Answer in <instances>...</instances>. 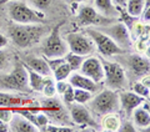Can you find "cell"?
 <instances>
[{
    "mask_svg": "<svg viewBox=\"0 0 150 132\" xmlns=\"http://www.w3.org/2000/svg\"><path fill=\"white\" fill-rule=\"evenodd\" d=\"M59 26L51 31V34L48 36L45 40L44 46H43V53L46 59H55V58H63L67 54V45L63 42L62 37L59 34Z\"/></svg>",
    "mask_w": 150,
    "mask_h": 132,
    "instance_id": "8992f818",
    "label": "cell"
},
{
    "mask_svg": "<svg viewBox=\"0 0 150 132\" xmlns=\"http://www.w3.org/2000/svg\"><path fill=\"white\" fill-rule=\"evenodd\" d=\"M118 131H123V132H134V131H137V127L134 126V124H131V122L126 121V122H124V124H121V125L119 126Z\"/></svg>",
    "mask_w": 150,
    "mask_h": 132,
    "instance_id": "1f68e13d",
    "label": "cell"
},
{
    "mask_svg": "<svg viewBox=\"0 0 150 132\" xmlns=\"http://www.w3.org/2000/svg\"><path fill=\"white\" fill-rule=\"evenodd\" d=\"M133 90H134V92L137 93V95L149 98V87L145 86L144 84H142V82H135L134 86H133Z\"/></svg>",
    "mask_w": 150,
    "mask_h": 132,
    "instance_id": "f1b7e54d",
    "label": "cell"
},
{
    "mask_svg": "<svg viewBox=\"0 0 150 132\" xmlns=\"http://www.w3.org/2000/svg\"><path fill=\"white\" fill-rule=\"evenodd\" d=\"M43 32V27L39 24H19L11 26L8 34L14 44L24 49L39 41Z\"/></svg>",
    "mask_w": 150,
    "mask_h": 132,
    "instance_id": "6da1fadb",
    "label": "cell"
},
{
    "mask_svg": "<svg viewBox=\"0 0 150 132\" xmlns=\"http://www.w3.org/2000/svg\"><path fill=\"white\" fill-rule=\"evenodd\" d=\"M8 14L11 20L18 24H41L43 22V19L36 11L19 1H13L9 4Z\"/></svg>",
    "mask_w": 150,
    "mask_h": 132,
    "instance_id": "277c9868",
    "label": "cell"
},
{
    "mask_svg": "<svg viewBox=\"0 0 150 132\" xmlns=\"http://www.w3.org/2000/svg\"><path fill=\"white\" fill-rule=\"evenodd\" d=\"M111 1L118 8H125V4H126V0H111Z\"/></svg>",
    "mask_w": 150,
    "mask_h": 132,
    "instance_id": "74e56055",
    "label": "cell"
},
{
    "mask_svg": "<svg viewBox=\"0 0 150 132\" xmlns=\"http://www.w3.org/2000/svg\"><path fill=\"white\" fill-rule=\"evenodd\" d=\"M63 100L68 106H70L74 102V87L70 84H69V86L67 87V90L63 92Z\"/></svg>",
    "mask_w": 150,
    "mask_h": 132,
    "instance_id": "f546056e",
    "label": "cell"
},
{
    "mask_svg": "<svg viewBox=\"0 0 150 132\" xmlns=\"http://www.w3.org/2000/svg\"><path fill=\"white\" fill-rule=\"evenodd\" d=\"M30 3L36 9H45L50 5L51 0H30Z\"/></svg>",
    "mask_w": 150,
    "mask_h": 132,
    "instance_id": "4dcf8cb0",
    "label": "cell"
},
{
    "mask_svg": "<svg viewBox=\"0 0 150 132\" xmlns=\"http://www.w3.org/2000/svg\"><path fill=\"white\" fill-rule=\"evenodd\" d=\"M83 75H85L89 79H91L95 82H100L104 80V69L100 59L98 58H88L84 59L83 64L79 69Z\"/></svg>",
    "mask_w": 150,
    "mask_h": 132,
    "instance_id": "30bf717a",
    "label": "cell"
},
{
    "mask_svg": "<svg viewBox=\"0 0 150 132\" xmlns=\"http://www.w3.org/2000/svg\"><path fill=\"white\" fill-rule=\"evenodd\" d=\"M142 84H144L145 86H150V77H149V75H145V77L143 79V81H142Z\"/></svg>",
    "mask_w": 150,
    "mask_h": 132,
    "instance_id": "60d3db41",
    "label": "cell"
},
{
    "mask_svg": "<svg viewBox=\"0 0 150 132\" xmlns=\"http://www.w3.org/2000/svg\"><path fill=\"white\" fill-rule=\"evenodd\" d=\"M67 44H68L70 53H74V54L81 55V56L91 54L94 49H95L94 42L90 37L86 35H83V34H78V32L69 34L67 36Z\"/></svg>",
    "mask_w": 150,
    "mask_h": 132,
    "instance_id": "ba28073f",
    "label": "cell"
},
{
    "mask_svg": "<svg viewBox=\"0 0 150 132\" xmlns=\"http://www.w3.org/2000/svg\"><path fill=\"white\" fill-rule=\"evenodd\" d=\"M89 106L94 114L103 116L108 114H115L120 110L119 95L114 90H104L95 97L89 100Z\"/></svg>",
    "mask_w": 150,
    "mask_h": 132,
    "instance_id": "7a4b0ae2",
    "label": "cell"
},
{
    "mask_svg": "<svg viewBox=\"0 0 150 132\" xmlns=\"http://www.w3.org/2000/svg\"><path fill=\"white\" fill-rule=\"evenodd\" d=\"M25 64L29 69L34 70L35 72L43 75V76H50L51 75V70L49 67L48 62H46L45 59H41V58H26L25 59Z\"/></svg>",
    "mask_w": 150,
    "mask_h": 132,
    "instance_id": "ac0fdd59",
    "label": "cell"
},
{
    "mask_svg": "<svg viewBox=\"0 0 150 132\" xmlns=\"http://www.w3.org/2000/svg\"><path fill=\"white\" fill-rule=\"evenodd\" d=\"M100 31L109 36L110 39L118 46H120L121 49L129 48L131 45L129 30H128V27H126V25H124V24H114V25L105 27L104 30H100Z\"/></svg>",
    "mask_w": 150,
    "mask_h": 132,
    "instance_id": "9c48e42d",
    "label": "cell"
},
{
    "mask_svg": "<svg viewBox=\"0 0 150 132\" xmlns=\"http://www.w3.org/2000/svg\"><path fill=\"white\" fill-rule=\"evenodd\" d=\"M68 86H69V84L65 81V80H60V81H58V82H56V85H55V90H56V92H58V93L63 95V92L67 90Z\"/></svg>",
    "mask_w": 150,
    "mask_h": 132,
    "instance_id": "d6a6232c",
    "label": "cell"
},
{
    "mask_svg": "<svg viewBox=\"0 0 150 132\" xmlns=\"http://www.w3.org/2000/svg\"><path fill=\"white\" fill-rule=\"evenodd\" d=\"M140 15H142V20H143L144 24L146 22V25H149V21H150V8L149 6H144V10H143V13L140 14Z\"/></svg>",
    "mask_w": 150,
    "mask_h": 132,
    "instance_id": "d590c367",
    "label": "cell"
},
{
    "mask_svg": "<svg viewBox=\"0 0 150 132\" xmlns=\"http://www.w3.org/2000/svg\"><path fill=\"white\" fill-rule=\"evenodd\" d=\"M78 21L81 25H98L101 22V16L98 14V11L90 5H84L80 8L78 14Z\"/></svg>",
    "mask_w": 150,
    "mask_h": 132,
    "instance_id": "4fadbf2b",
    "label": "cell"
},
{
    "mask_svg": "<svg viewBox=\"0 0 150 132\" xmlns=\"http://www.w3.org/2000/svg\"><path fill=\"white\" fill-rule=\"evenodd\" d=\"M126 13L133 18L140 16L145 6V0H126Z\"/></svg>",
    "mask_w": 150,
    "mask_h": 132,
    "instance_id": "44dd1931",
    "label": "cell"
},
{
    "mask_svg": "<svg viewBox=\"0 0 150 132\" xmlns=\"http://www.w3.org/2000/svg\"><path fill=\"white\" fill-rule=\"evenodd\" d=\"M104 69V79L105 84L110 90H121L126 86V76L125 71L118 62H111L104 59H100Z\"/></svg>",
    "mask_w": 150,
    "mask_h": 132,
    "instance_id": "3957f363",
    "label": "cell"
},
{
    "mask_svg": "<svg viewBox=\"0 0 150 132\" xmlns=\"http://www.w3.org/2000/svg\"><path fill=\"white\" fill-rule=\"evenodd\" d=\"M25 101L19 96H14L10 93L0 92V107H8V106H19Z\"/></svg>",
    "mask_w": 150,
    "mask_h": 132,
    "instance_id": "cb8c5ba5",
    "label": "cell"
},
{
    "mask_svg": "<svg viewBox=\"0 0 150 132\" xmlns=\"http://www.w3.org/2000/svg\"><path fill=\"white\" fill-rule=\"evenodd\" d=\"M70 116H71L73 121L78 125H89V126H96L95 121L93 120L88 108L81 106V103H76V105H70Z\"/></svg>",
    "mask_w": 150,
    "mask_h": 132,
    "instance_id": "7c38bea8",
    "label": "cell"
},
{
    "mask_svg": "<svg viewBox=\"0 0 150 132\" xmlns=\"http://www.w3.org/2000/svg\"><path fill=\"white\" fill-rule=\"evenodd\" d=\"M3 84L5 85L6 88H11V90L16 91H26L28 85H29V76H28V71L24 65L18 64L16 67L4 77Z\"/></svg>",
    "mask_w": 150,
    "mask_h": 132,
    "instance_id": "52a82bcc",
    "label": "cell"
},
{
    "mask_svg": "<svg viewBox=\"0 0 150 132\" xmlns=\"http://www.w3.org/2000/svg\"><path fill=\"white\" fill-rule=\"evenodd\" d=\"M43 108H44V111L46 112V115H49L51 119H56V120H64L65 119L67 120L63 105L56 100V98L49 97L46 101H44Z\"/></svg>",
    "mask_w": 150,
    "mask_h": 132,
    "instance_id": "2e32d148",
    "label": "cell"
},
{
    "mask_svg": "<svg viewBox=\"0 0 150 132\" xmlns=\"http://www.w3.org/2000/svg\"><path fill=\"white\" fill-rule=\"evenodd\" d=\"M70 1H73V3H78V1H83V0H70Z\"/></svg>",
    "mask_w": 150,
    "mask_h": 132,
    "instance_id": "7bdbcfd3",
    "label": "cell"
},
{
    "mask_svg": "<svg viewBox=\"0 0 150 132\" xmlns=\"http://www.w3.org/2000/svg\"><path fill=\"white\" fill-rule=\"evenodd\" d=\"M94 3H95V10L105 16H112L116 13L111 0H95Z\"/></svg>",
    "mask_w": 150,
    "mask_h": 132,
    "instance_id": "7402d4cb",
    "label": "cell"
},
{
    "mask_svg": "<svg viewBox=\"0 0 150 132\" xmlns=\"http://www.w3.org/2000/svg\"><path fill=\"white\" fill-rule=\"evenodd\" d=\"M133 120H134V126L139 127L142 130L148 128L149 125H150V115H149V111H145L144 108H139L137 107L135 110L133 111Z\"/></svg>",
    "mask_w": 150,
    "mask_h": 132,
    "instance_id": "d6986e66",
    "label": "cell"
},
{
    "mask_svg": "<svg viewBox=\"0 0 150 132\" xmlns=\"http://www.w3.org/2000/svg\"><path fill=\"white\" fill-rule=\"evenodd\" d=\"M64 59L69 64V66L71 67L73 71H76V70L80 69V66H81L83 61H84V58L81 55H76L74 53H70L67 56H64Z\"/></svg>",
    "mask_w": 150,
    "mask_h": 132,
    "instance_id": "484cf974",
    "label": "cell"
},
{
    "mask_svg": "<svg viewBox=\"0 0 150 132\" xmlns=\"http://www.w3.org/2000/svg\"><path fill=\"white\" fill-rule=\"evenodd\" d=\"M44 131H49V132H73V128H69V127H54V126H49V127H45Z\"/></svg>",
    "mask_w": 150,
    "mask_h": 132,
    "instance_id": "e575fe53",
    "label": "cell"
},
{
    "mask_svg": "<svg viewBox=\"0 0 150 132\" xmlns=\"http://www.w3.org/2000/svg\"><path fill=\"white\" fill-rule=\"evenodd\" d=\"M69 84L73 87L76 88H84L90 92H96L98 91V82L93 81L91 79H89L88 76L83 74H76L74 72L71 76L69 75Z\"/></svg>",
    "mask_w": 150,
    "mask_h": 132,
    "instance_id": "5bb4252c",
    "label": "cell"
},
{
    "mask_svg": "<svg viewBox=\"0 0 150 132\" xmlns=\"http://www.w3.org/2000/svg\"><path fill=\"white\" fill-rule=\"evenodd\" d=\"M93 96H91V92L88 91V90H84V88H76L74 87V101H76L78 103H86L89 102Z\"/></svg>",
    "mask_w": 150,
    "mask_h": 132,
    "instance_id": "4316f807",
    "label": "cell"
},
{
    "mask_svg": "<svg viewBox=\"0 0 150 132\" xmlns=\"http://www.w3.org/2000/svg\"><path fill=\"white\" fill-rule=\"evenodd\" d=\"M71 67L69 66V64L65 61H64L60 65H58L56 67L51 71V74H54V79L56 80V81H60V80H65V79H68L69 77V75L71 74Z\"/></svg>",
    "mask_w": 150,
    "mask_h": 132,
    "instance_id": "603a6c76",
    "label": "cell"
},
{
    "mask_svg": "<svg viewBox=\"0 0 150 132\" xmlns=\"http://www.w3.org/2000/svg\"><path fill=\"white\" fill-rule=\"evenodd\" d=\"M103 126H104V128L108 131H118L120 122H119V119L116 117V115L108 114V115H105V119L103 121Z\"/></svg>",
    "mask_w": 150,
    "mask_h": 132,
    "instance_id": "d4e9b609",
    "label": "cell"
},
{
    "mask_svg": "<svg viewBox=\"0 0 150 132\" xmlns=\"http://www.w3.org/2000/svg\"><path fill=\"white\" fill-rule=\"evenodd\" d=\"M13 117V112L10 110H5V108H0V120L9 122Z\"/></svg>",
    "mask_w": 150,
    "mask_h": 132,
    "instance_id": "836d02e7",
    "label": "cell"
},
{
    "mask_svg": "<svg viewBox=\"0 0 150 132\" xmlns=\"http://www.w3.org/2000/svg\"><path fill=\"white\" fill-rule=\"evenodd\" d=\"M8 44V39H6V36H4V35H1L0 34V49L1 48H4Z\"/></svg>",
    "mask_w": 150,
    "mask_h": 132,
    "instance_id": "f35d334b",
    "label": "cell"
},
{
    "mask_svg": "<svg viewBox=\"0 0 150 132\" xmlns=\"http://www.w3.org/2000/svg\"><path fill=\"white\" fill-rule=\"evenodd\" d=\"M145 100V97L137 95L135 92L130 91H123L119 93V102H120V108L125 111L128 116H131L133 111L137 107H139Z\"/></svg>",
    "mask_w": 150,
    "mask_h": 132,
    "instance_id": "8fae6325",
    "label": "cell"
},
{
    "mask_svg": "<svg viewBox=\"0 0 150 132\" xmlns=\"http://www.w3.org/2000/svg\"><path fill=\"white\" fill-rule=\"evenodd\" d=\"M8 131H10L8 122H6V121L0 120V132H8Z\"/></svg>",
    "mask_w": 150,
    "mask_h": 132,
    "instance_id": "8d00e7d4",
    "label": "cell"
},
{
    "mask_svg": "<svg viewBox=\"0 0 150 132\" xmlns=\"http://www.w3.org/2000/svg\"><path fill=\"white\" fill-rule=\"evenodd\" d=\"M11 131H15V132H35V131H39V128L31 124L29 120H26L25 117H23L21 115H15L11 117L10 120V127H9Z\"/></svg>",
    "mask_w": 150,
    "mask_h": 132,
    "instance_id": "e0dca14e",
    "label": "cell"
},
{
    "mask_svg": "<svg viewBox=\"0 0 150 132\" xmlns=\"http://www.w3.org/2000/svg\"><path fill=\"white\" fill-rule=\"evenodd\" d=\"M45 96L48 97H53L55 95V84H54V80L51 77H48V79H44V86H43V91Z\"/></svg>",
    "mask_w": 150,
    "mask_h": 132,
    "instance_id": "83f0119b",
    "label": "cell"
},
{
    "mask_svg": "<svg viewBox=\"0 0 150 132\" xmlns=\"http://www.w3.org/2000/svg\"><path fill=\"white\" fill-rule=\"evenodd\" d=\"M128 65L137 76H145L149 74V59H144L140 55H131L128 60Z\"/></svg>",
    "mask_w": 150,
    "mask_h": 132,
    "instance_id": "9a60e30c",
    "label": "cell"
},
{
    "mask_svg": "<svg viewBox=\"0 0 150 132\" xmlns=\"http://www.w3.org/2000/svg\"><path fill=\"white\" fill-rule=\"evenodd\" d=\"M89 37L93 40V42L96 45V49L99 50V53L103 56H111V55H119L124 54V49H121L120 46H118L114 41L108 35H105L104 32H101L100 30H88Z\"/></svg>",
    "mask_w": 150,
    "mask_h": 132,
    "instance_id": "5b68a950",
    "label": "cell"
},
{
    "mask_svg": "<svg viewBox=\"0 0 150 132\" xmlns=\"http://www.w3.org/2000/svg\"><path fill=\"white\" fill-rule=\"evenodd\" d=\"M5 61H6V55L4 54L1 50H0V67H3V65H4Z\"/></svg>",
    "mask_w": 150,
    "mask_h": 132,
    "instance_id": "ab89813d",
    "label": "cell"
},
{
    "mask_svg": "<svg viewBox=\"0 0 150 132\" xmlns=\"http://www.w3.org/2000/svg\"><path fill=\"white\" fill-rule=\"evenodd\" d=\"M10 0H0V4H5V3H9Z\"/></svg>",
    "mask_w": 150,
    "mask_h": 132,
    "instance_id": "b9f144b4",
    "label": "cell"
},
{
    "mask_svg": "<svg viewBox=\"0 0 150 132\" xmlns=\"http://www.w3.org/2000/svg\"><path fill=\"white\" fill-rule=\"evenodd\" d=\"M25 69L28 71V76H29V85L31 86V88L34 91L41 92V91H43V86H44V77H43V75L35 72L34 70L29 69L26 65H25Z\"/></svg>",
    "mask_w": 150,
    "mask_h": 132,
    "instance_id": "ffe728a7",
    "label": "cell"
}]
</instances>
